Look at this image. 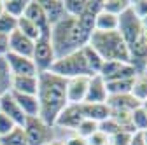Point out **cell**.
<instances>
[{
    "instance_id": "cell-1",
    "label": "cell",
    "mask_w": 147,
    "mask_h": 145,
    "mask_svg": "<svg viewBox=\"0 0 147 145\" xmlns=\"http://www.w3.org/2000/svg\"><path fill=\"white\" fill-rule=\"evenodd\" d=\"M39 77V89H37V101H39V117L54 126L61 110L68 105L67 100V79L53 74V72H42Z\"/></svg>"
},
{
    "instance_id": "cell-2",
    "label": "cell",
    "mask_w": 147,
    "mask_h": 145,
    "mask_svg": "<svg viewBox=\"0 0 147 145\" xmlns=\"http://www.w3.org/2000/svg\"><path fill=\"white\" fill-rule=\"evenodd\" d=\"M102 65H103V60L89 46H84L82 49L68 54V56L56 60L49 72H53V74H56L63 79L95 77L100 74Z\"/></svg>"
},
{
    "instance_id": "cell-3",
    "label": "cell",
    "mask_w": 147,
    "mask_h": 145,
    "mask_svg": "<svg viewBox=\"0 0 147 145\" xmlns=\"http://www.w3.org/2000/svg\"><path fill=\"white\" fill-rule=\"evenodd\" d=\"M49 40L54 51V56H56V60H60L63 56H68V54L82 49L84 46H88L89 37L82 32L77 17L67 16L60 23L51 26Z\"/></svg>"
},
{
    "instance_id": "cell-4",
    "label": "cell",
    "mask_w": 147,
    "mask_h": 145,
    "mask_svg": "<svg viewBox=\"0 0 147 145\" xmlns=\"http://www.w3.org/2000/svg\"><path fill=\"white\" fill-rule=\"evenodd\" d=\"M88 46L93 49L103 61H124L128 63V46L119 35V32H98L95 30L88 40Z\"/></svg>"
},
{
    "instance_id": "cell-5",
    "label": "cell",
    "mask_w": 147,
    "mask_h": 145,
    "mask_svg": "<svg viewBox=\"0 0 147 145\" xmlns=\"http://www.w3.org/2000/svg\"><path fill=\"white\" fill-rule=\"evenodd\" d=\"M23 131L28 145H46L54 140H65L70 135L68 131L58 130L56 126L46 124L40 117H28L23 126Z\"/></svg>"
},
{
    "instance_id": "cell-6",
    "label": "cell",
    "mask_w": 147,
    "mask_h": 145,
    "mask_svg": "<svg viewBox=\"0 0 147 145\" xmlns=\"http://www.w3.org/2000/svg\"><path fill=\"white\" fill-rule=\"evenodd\" d=\"M32 61H33V65H35L39 74L49 72L53 63L56 61V56H54V51H53V46H51V40H49V33L40 35V37L35 40Z\"/></svg>"
},
{
    "instance_id": "cell-7",
    "label": "cell",
    "mask_w": 147,
    "mask_h": 145,
    "mask_svg": "<svg viewBox=\"0 0 147 145\" xmlns=\"http://www.w3.org/2000/svg\"><path fill=\"white\" fill-rule=\"evenodd\" d=\"M117 32L126 42V46H131L137 42L142 35V23L140 19L133 14V11L128 7L121 16H117Z\"/></svg>"
},
{
    "instance_id": "cell-8",
    "label": "cell",
    "mask_w": 147,
    "mask_h": 145,
    "mask_svg": "<svg viewBox=\"0 0 147 145\" xmlns=\"http://www.w3.org/2000/svg\"><path fill=\"white\" fill-rule=\"evenodd\" d=\"M98 75L105 82H114V81L133 79L137 75V72L130 63H124V61H103Z\"/></svg>"
},
{
    "instance_id": "cell-9",
    "label": "cell",
    "mask_w": 147,
    "mask_h": 145,
    "mask_svg": "<svg viewBox=\"0 0 147 145\" xmlns=\"http://www.w3.org/2000/svg\"><path fill=\"white\" fill-rule=\"evenodd\" d=\"M5 65L11 72L12 77H32V75H39L32 58H25V56H18V54H7L4 58Z\"/></svg>"
},
{
    "instance_id": "cell-10",
    "label": "cell",
    "mask_w": 147,
    "mask_h": 145,
    "mask_svg": "<svg viewBox=\"0 0 147 145\" xmlns=\"http://www.w3.org/2000/svg\"><path fill=\"white\" fill-rule=\"evenodd\" d=\"M0 114L9 117L14 122V126H20V128H23L26 119H28L23 114V110L20 108V105H18V101H16V98L11 91H7L0 96Z\"/></svg>"
},
{
    "instance_id": "cell-11",
    "label": "cell",
    "mask_w": 147,
    "mask_h": 145,
    "mask_svg": "<svg viewBox=\"0 0 147 145\" xmlns=\"http://www.w3.org/2000/svg\"><path fill=\"white\" fill-rule=\"evenodd\" d=\"M82 119L84 117L81 114V107L68 103L61 110V114L58 115V119L54 121V126H56L58 130H63V131H68V133H76L77 126L81 124Z\"/></svg>"
},
{
    "instance_id": "cell-12",
    "label": "cell",
    "mask_w": 147,
    "mask_h": 145,
    "mask_svg": "<svg viewBox=\"0 0 147 145\" xmlns=\"http://www.w3.org/2000/svg\"><path fill=\"white\" fill-rule=\"evenodd\" d=\"M128 63L133 66L137 75L145 72V66H147V40L138 39L131 46H128Z\"/></svg>"
},
{
    "instance_id": "cell-13",
    "label": "cell",
    "mask_w": 147,
    "mask_h": 145,
    "mask_svg": "<svg viewBox=\"0 0 147 145\" xmlns=\"http://www.w3.org/2000/svg\"><path fill=\"white\" fill-rule=\"evenodd\" d=\"M26 19H30L37 28H39L40 35H47L51 26L47 23V17H46V12L40 5V0H28V5H26V11L23 14Z\"/></svg>"
},
{
    "instance_id": "cell-14",
    "label": "cell",
    "mask_w": 147,
    "mask_h": 145,
    "mask_svg": "<svg viewBox=\"0 0 147 145\" xmlns=\"http://www.w3.org/2000/svg\"><path fill=\"white\" fill-rule=\"evenodd\" d=\"M91 77H74L67 79V100L72 105H81L84 103L88 86H89Z\"/></svg>"
},
{
    "instance_id": "cell-15",
    "label": "cell",
    "mask_w": 147,
    "mask_h": 145,
    "mask_svg": "<svg viewBox=\"0 0 147 145\" xmlns=\"http://www.w3.org/2000/svg\"><path fill=\"white\" fill-rule=\"evenodd\" d=\"M33 46L35 40L25 37L21 32H12L9 35V52L11 54H18V56H25V58H32L33 54Z\"/></svg>"
},
{
    "instance_id": "cell-16",
    "label": "cell",
    "mask_w": 147,
    "mask_h": 145,
    "mask_svg": "<svg viewBox=\"0 0 147 145\" xmlns=\"http://www.w3.org/2000/svg\"><path fill=\"white\" fill-rule=\"evenodd\" d=\"M107 87H105V81L100 75H95L89 79V86H88V93L84 98V103H107Z\"/></svg>"
},
{
    "instance_id": "cell-17",
    "label": "cell",
    "mask_w": 147,
    "mask_h": 145,
    "mask_svg": "<svg viewBox=\"0 0 147 145\" xmlns=\"http://www.w3.org/2000/svg\"><path fill=\"white\" fill-rule=\"evenodd\" d=\"M39 89V77H12L11 79V91L18 95H35Z\"/></svg>"
},
{
    "instance_id": "cell-18",
    "label": "cell",
    "mask_w": 147,
    "mask_h": 145,
    "mask_svg": "<svg viewBox=\"0 0 147 145\" xmlns=\"http://www.w3.org/2000/svg\"><path fill=\"white\" fill-rule=\"evenodd\" d=\"M40 5H42V9L46 12L49 26L60 23L63 17H67L65 7H63V0H40Z\"/></svg>"
},
{
    "instance_id": "cell-19",
    "label": "cell",
    "mask_w": 147,
    "mask_h": 145,
    "mask_svg": "<svg viewBox=\"0 0 147 145\" xmlns=\"http://www.w3.org/2000/svg\"><path fill=\"white\" fill-rule=\"evenodd\" d=\"M109 110H124V112H133L135 108L140 107V103L128 93V95H116V96H109L107 103Z\"/></svg>"
},
{
    "instance_id": "cell-20",
    "label": "cell",
    "mask_w": 147,
    "mask_h": 145,
    "mask_svg": "<svg viewBox=\"0 0 147 145\" xmlns=\"http://www.w3.org/2000/svg\"><path fill=\"white\" fill-rule=\"evenodd\" d=\"M81 114L84 119L95 121V122H102L109 117L110 110L105 103H81Z\"/></svg>"
},
{
    "instance_id": "cell-21",
    "label": "cell",
    "mask_w": 147,
    "mask_h": 145,
    "mask_svg": "<svg viewBox=\"0 0 147 145\" xmlns=\"http://www.w3.org/2000/svg\"><path fill=\"white\" fill-rule=\"evenodd\" d=\"M12 95L26 117H39V101H37L35 95H18V93H12Z\"/></svg>"
},
{
    "instance_id": "cell-22",
    "label": "cell",
    "mask_w": 147,
    "mask_h": 145,
    "mask_svg": "<svg viewBox=\"0 0 147 145\" xmlns=\"http://www.w3.org/2000/svg\"><path fill=\"white\" fill-rule=\"evenodd\" d=\"M95 30H98V32H116V30H117V16L102 11V12L96 16Z\"/></svg>"
},
{
    "instance_id": "cell-23",
    "label": "cell",
    "mask_w": 147,
    "mask_h": 145,
    "mask_svg": "<svg viewBox=\"0 0 147 145\" xmlns=\"http://www.w3.org/2000/svg\"><path fill=\"white\" fill-rule=\"evenodd\" d=\"M138 103L145 101L147 100V75L145 74H140V75H135L133 79V86H131V93H130Z\"/></svg>"
},
{
    "instance_id": "cell-24",
    "label": "cell",
    "mask_w": 147,
    "mask_h": 145,
    "mask_svg": "<svg viewBox=\"0 0 147 145\" xmlns=\"http://www.w3.org/2000/svg\"><path fill=\"white\" fill-rule=\"evenodd\" d=\"M133 79H135V77H133ZM133 79H126V81H114V82H105L107 95H109V96H116V95H128V93H131Z\"/></svg>"
},
{
    "instance_id": "cell-25",
    "label": "cell",
    "mask_w": 147,
    "mask_h": 145,
    "mask_svg": "<svg viewBox=\"0 0 147 145\" xmlns=\"http://www.w3.org/2000/svg\"><path fill=\"white\" fill-rule=\"evenodd\" d=\"M26 5H28V0H4V12L20 19L26 11Z\"/></svg>"
},
{
    "instance_id": "cell-26",
    "label": "cell",
    "mask_w": 147,
    "mask_h": 145,
    "mask_svg": "<svg viewBox=\"0 0 147 145\" xmlns=\"http://www.w3.org/2000/svg\"><path fill=\"white\" fill-rule=\"evenodd\" d=\"M0 145H28L23 128L16 126L12 131H9L4 136H0Z\"/></svg>"
},
{
    "instance_id": "cell-27",
    "label": "cell",
    "mask_w": 147,
    "mask_h": 145,
    "mask_svg": "<svg viewBox=\"0 0 147 145\" xmlns=\"http://www.w3.org/2000/svg\"><path fill=\"white\" fill-rule=\"evenodd\" d=\"M18 32H21L25 37H28V39H32V40H37L40 37V32H39V28H37L30 19H26L25 16H21L20 19H18V28H16Z\"/></svg>"
},
{
    "instance_id": "cell-28",
    "label": "cell",
    "mask_w": 147,
    "mask_h": 145,
    "mask_svg": "<svg viewBox=\"0 0 147 145\" xmlns=\"http://www.w3.org/2000/svg\"><path fill=\"white\" fill-rule=\"evenodd\" d=\"M128 7H130V0H103L102 4V11L114 16H121Z\"/></svg>"
},
{
    "instance_id": "cell-29",
    "label": "cell",
    "mask_w": 147,
    "mask_h": 145,
    "mask_svg": "<svg viewBox=\"0 0 147 145\" xmlns=\"http://www.w3.org/2000/svg\"><path fill=\"white\" fill-rule=\"evenodd\" d=\"M131 124H133V130L135 133H144L147 131V114L142 107L135 108L131 112Z\"/></svg>"
},
{
    "instance_id": "cell-30",
    "label": "cell",
    "mask_w": 147,
    "mask_h": 145,
    "mask_svg": "<svg viewBox=\"0 0 147 145\" xmlns=\"http://www.w3.org/2000/svg\"><path fill=\"white\" fill-rule=\"evenodd\" d=\"M63 7H65L67 16L79 17V16L84 12L86 0H63Z\"/></svg>"
},
{
    "instance_id": "cell-31",
    "label": "cell",
    "mask_w": 147,
    "mask_h": 145,
    "mask_svg": "<svg viewBox=\"0 0 147 145\" xmlns=\"http://www.w3.org/2000/svg\"><path fill=\"white\" fill-rule=\"evenodd\" d=\"M11 79H12V75L5 65V60L0 58V96L11 91Z\"/></svg>"
},
{
    "instance_id": "cell-32",
    "label": "cell",
    "mask_w": 147,
    "mask_h": 145,
    "mask_svg": "<svg viewBox=\"0 0 147 145\" xmlns=\"http://www.w3.org/2000/svg\"><path fill=\"white\" fill-rule=\"evenodd\" d=\"M96 131H98V122L89 121V119H82V121H81V124L77 126V130H76V135H79L81 138L88 140L91 135L96 133Z\"/></svg>"
},
{
    "instance_id": "cell-33",
    "label": "cell",
    "mask_w": 147,
    "mask_h": 145,
    "mask_svg": "<svg viewBox=\"0 0 147 145\" xmlns=\"http://www.w3.org/2000/svg\"><path fill=\"white\" fill-rule=\"evenodd\" d=\"M16 28H18V19H16V17L9 16L5 12L0 16V33H2V35H7V37H9L12 32H16Z\"/></svg>"
},
{
    "instance_id": "cell-34",
    "label": "cell",
    "mask_w": 147,
    "mask_h": 145,
    "mask_svg": "<svg viewBox=\"0 0 147 145\" xmlns=\"http://www.w3.org/2000/svg\"><path fill=\"white\" fill-rule=\"evenodd\" d=\"M98 131H102L103 135H107V136L110 138V136H114L116 133H119V131H123V130L119 128V124H117L116 121H112L110 117H107L105 121L98 122Z\"/></svg>"
},
{
    "instance_id": "cell-35",
    "label": "cell",
    "mask_w": 147,
    "mask_h": 145,
    "mask_svg": "<svg viewBox=\"0 0 147 145\" xmlns=\"http://www.w3.org/2000/svg\"><path fill=\"white\" fill-rule=\"evenodd\" d=\"M130 9L138 19H144L147 16V0H130Z\"/></svg>"
},
{
    "instance_id": "cell-36",
    "label": "cell",
    "mask_w": 147,
    "mask_h": 145,
    "mask_svg": "<svg viewBox=\"0 0 147 145\" xmlns=\"http://www.w3.org/2000/svg\"><path fill=\"white\" fill-rule=\"evenodd\" d=\"M131 138H133V133H130V131H119L114 136H110L109 142H110V145H130Z\"/></svg>"
},
{
    "instance_id": "cell-37",
    "label": "cell",
    "mask_w": 147,
    "mask_h": 145,
    "mask_svg": "<svg viewBox=\"0 0 147 145\" xmlns=\"http://www.w3.org/2000/svg\"><path fill=\"white\" fill-rule=\"evenodd\" d=\"M14 128H16L14 122H12L9 117H5L4 114H0V136L7 135V133H9V131H12Z\"/></svg>"
},
{
    "instance_id": "cell-38",
    "label": "cell",
    "mask_w": 147,
    "mask_h": 145,
    "mask_svg": "<svg viewBox=\"0 0 147 145\" xmlns=\"http://www.w3.org/2000/svg\"><path fill=\"white\" fill-rule=\"evenodd\" d=\"M107 143H109V136L103 135L102 131H96L88 138V145H107Z\"/></svg>"
},
{
    "instance_id": "cell-39",
    "label": "cell",
    "mask_w": 147,
    "mask_h": 145,
    "mask_svg": "<svg viewBox=\"0 0 147 145\" xmlns=\"http://www.w3.org/2000/svg\"><path fill=\"white\" fill-rule=\"evenodd\" d=\"M63 143H65V145H88V140L81 138V136L76 135V133H70V135L63 140Z\"/></svg>"
},
{
    "instance_id": "cell-40",
    "label": "cell",
    "mask_w": 147,
    "mask_h": 145,
    "mask_svg": "<svg viewBox=\"0 0 147 145\" xmlns=\"http://www.w3.org/2000/svg\"><path fill=\"white\" fill-rule=\"evenodd\" d=\"M9 54V37L0 33V58H5Z\"/></svg>"
},
{
    "instance_id": "cell-41",
    "label": "cell",
    "mask_w": 147,
    "mask_h": 145,
    "mask_svg": "<svg viewBox=\"0 0 147 145\" xmlns=\"http://www.w3.org/2000/svg\"><path fill=\"white\" fill-rule=\"evenodd\" d=\"M130 145H145L144 138H142V133H133V138H131Z\"/></svg>"
},
{
    "instance_id": "cell-42",
    "label": "cell",
    "mask_w": 147,
    "mask_h": 145,
    "mask_svg": "<svg viewBox=\"0 0 147 145\" xmlns=\"http://www.w3.org/2000/svg\"><path fill=\"white\" fill-rule=\"evenodd\" d=\"M46 145H65V143H63V140H54V142H51V143H46Z\"/></svg>"
},
{
    "instance_id": "cell-43",
    "label": "cell",
    "mask_w": 147,
    "mask_h": 145,
    "mask_svg": "<svg viewBox=\"0 0 147 145\" xmlns=\"http://www.w3.org/2000/svg\"><path fill=\"white\" fill-rule=\"evenodd\" d=\"M140 107L144 108V110H145V114H147V100H145V101H142V103H140Z\"/></svg>"
},
{
    "instance_id": "cell-44",
    "label": "cell",
    "mask_w": 147,
    "mask_h": 145,
    "mask_svg": "<svg viewBox=\"0 0 147 145\" xmlns=\"http://www.w3.org/2000/svg\"><path fill=\"white\" fill-rule=\"evenodd\" d=\"M4 14V0H0V16Z\"/></svg>"
},
{
    "instance_id": "cell-45",
    "label": "cell",
    "mask_w": 147,
    "mask_h": 145,
    "mask_svg": "<svg viewBox=\"0 0 147 145\" xmlns=\"http://www.w3.org/2000/svg\"><path fill=\"white\" fill-rule=\"evenodd\" d=\"M142 138H144V143L147 145V131H144V133H142Z\"/></svg>"
},
{
    "instance_id": "cell-46",
    "label": "cell",
    "mask_w": 147,
    "mask_h": 145,
    "mask_svg": "<svg viewBox=\"0 0 147 145\" xmlns=\"http://www.w3.org/2000/svg\"><path fill=\"white\" fill-rule=\"evenodd\" d=\"M144 74H145V75H147V66H145V72H144Z\"/></svg>"
},
{
    "instance_id": "cell-47",
    "label": "cell",
    "mask_w": 147,
    "mask_h": 145,
    "mask_svg": "<svg viewBox=\"0 0 147 145\" xmlns=\"http://www.w3.org/2000/svg\"><path fill=\"white\" fill-rule=\"evenodd\" d=\"M107 145H110V142H109V143H107Z\"/></svg>"
}]
</instances>
